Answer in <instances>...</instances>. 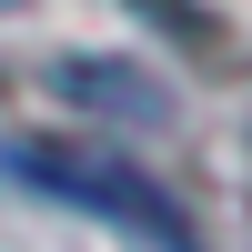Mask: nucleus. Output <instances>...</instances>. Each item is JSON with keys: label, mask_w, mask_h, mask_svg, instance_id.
<instances>
[{"label": "nucleus", "mask_w": 252, "mask_h": 252, "mask_svg": "<svg viewBox=\"0 0 252 252\" xmlns=\"http://www.w3.org/2000/svg\"><path fill=\"white\" fill-rule=\"evenodd\" d=\"M0 161H10L31 192L81 202V212L121 222V232H141V242H161V252H202L192 212H182V202L161 192V182L141 172L131 152H91V141H0Z\"/></svg>", "instance_id": "1"}, {"label": "nucleus", "mask_w": 252, "mask_h": 252, "mask_svg": "<svg viewBox=\"0 0 252 252\" xmlns=\"http://www.w3.org/2000/svg\"><path fill=\"white\" fill-rule=\"evenodd\" d=\"M51 91L71 101V111H121V121H172V91L161 81H141L131 61H61Z\"/></svg>", "instance_id": "2"}, {"label": "nucleus", "mask_w": 252, "mask_h": 252, "mask_svg": "<svg viewBox=\"0 0 252 252\" xmlns=\"http://www.w3.org/2000/svg\"><path fill=\"white\" fill-rule=\"evenodd\" d=\"M0 10H20V0H0Z\"/></svg>", "instance_id": "3"}]
</instances>
